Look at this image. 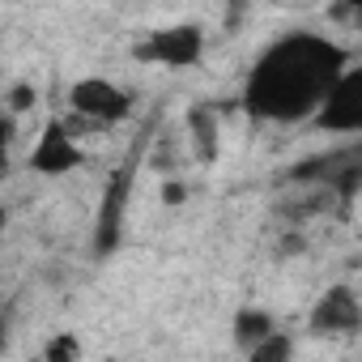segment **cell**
I'll use <instances>...</instances> for the list:
<instances>
[{"label": "cell", "mask_w": 362, "mask_h": 362, "mask_svg": "<svg viewBox=\"0 0 362 362\" xmlns=\"http://www.w3.org/2000/svg\"><path fill=\"white\" fill-rule=\"evenodd\" d=\"M201 47H205L201 26L179 22V26L153 30L149 43L141 47V56H145V60H158V64H197V60H201Z\"/></svg>", "instance_id": "3957f363"}, {"label": "cell", "mask_w": 362, "mask_h": 362, "mask_svg": "<svg viewBox=\"0 0 362 362\" xmlns=\"http://www.w3.org/2000/svg\"><path fill=\"white\" fill-rule=\"evenodd\" d=\"M341 52L328 39L294 35L277 43L269 56H260L252 81H247V107L264 119H303L320 111L324 94L341 77Z\"/></svg>", "instance_id": "6da1fadb"}, {"label": "cell", "mask_w": 362, "mask_h": 362, "mask_svg": "<svg viewBox=\"0 0 362 362\" xmlns=\"http://www.w3.org/2000/svg\"><path fill=\"white\" fill-rule=\"evenodd\" d=\"M358 320H362L358 294L345 290V286L328 290V294L315 303V311H311V328H315V332H354Z\"/></svg>", "instance_id": "5b68a950"}, {"label": "cell", "mask_w": 362, "mask_h": 362, "mask_svg": "<svg viewBox=\"0 0 362 362\" xmlns=\"http://www.w3.org/2000/svg\"><path fill=\"white\" fill-rule=\"evenodd\" d=\"M77 162H81V145H77V136H73L64 124L47 128L43 141H39L35 153H30V166H35V170H47V175H60V170H69V166H77Z\"/></svg>", "instance_id": "8992f818"}, {"label": "cell", "mask_w": 362, "mask_h": 362, "mask_svg": "<svg viewBox=\"0 0 362 362\" xmlns=\"http://www.w3.org/2000/svg\"><path fill=\"white\" fill-rule=\"evenodd\" d=\"M320 119H324V128H358L362 124V73L358 69H341V77L332 81V90L320 103Z\"/></svg>", "instance_id": "277c9868"}, {"label": "cell", "mask_w": 362, "mask_h": 362, "mask_svg": "<svg viewBox=\"0 0 362 362\" xmlns=\"http://www.w3.org/2000/svg\"><path fill=\"white\" fill-rule=\"evenodd\" d=\"M73 115L81 124L107 128V124H115V119L128 115V94L119 86H111V81H98V77L94 81H81L73 90Z\"/></svg>", "instance_id": "7a4b0ae2"}, {"label": "cell", "mask_w": 362, "mask_h": 362, "mask_svg": "<svg viewBox=\"0 0 362 362\" xmlns=\"http://www.w3.org/2000/svg\"><path fill=\"white\" fill-rule=\"evenodd\" d=\"M0 345H5V324H0Z\"/></svg>", "instance_id": "ba28073f"}, {"label": "cell", "mask_w": 362, "mask_h": 362, "mask_svg": "<svg viewBox=\"0 0 362 362\" xmlns=\"http://www.w3.org/2000/svg\"><path fill=\"white\" fill-rule=\"evenodd\" d=\"M269 332H273V328H269V315H264V311L239 320V337H243V341H252V337H269Z\"/></svg>", "instance_id": "52a82bcc"}]
</instances>
